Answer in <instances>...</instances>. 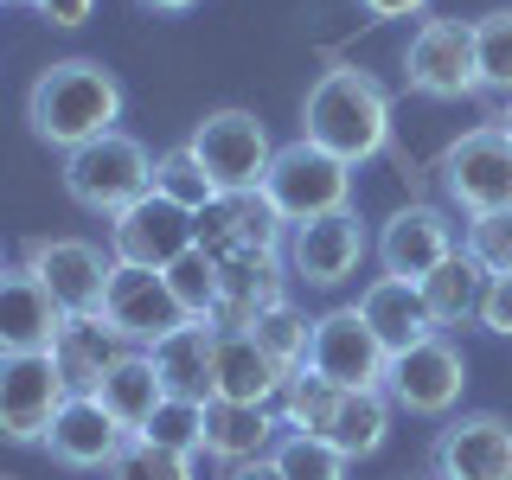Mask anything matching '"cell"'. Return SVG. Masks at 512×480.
<instances>
[{"instance_id": "obj_1", "label": "cell", "mask_w": 512, "mask_h": 480, "mask_svg": "<svg viewBox=\"0 0 512 480\" xmlns=\"http://www.w3.org/2000/svg\"><path fill=\"white\" fill-rule=\"evenodd\" d=\"M122 122V84L103 58H58L26 90V128L45 148L77 154L84 141L109 135Z\"/></svg>"}, {"instance_id": "obj_2", "label": "cell", "mask_w": 512, "mask_h": 480, "mask_svg": "<svg viewBox=\"0 0 512 480\" xmlns=\"http://www.w3.org/2000/svg\"><path fill=\"white\" fill-rule=\"evenodd\" d=\"M301 141L340 154L346 167L378 160L391 148V96H384V84L359 64H327L308 84V103H301Z\"/></svg>"}, {"instance_id": "obj_3", "label": "cell", "mask_w": 512, "mask_h": 480, "mask_svg": "<svg viewBox=\"0 0 512 480\" xmlns=\"http://www.w3.org/2000/svg\"><path fill=\"white\" fill-rule=\"evenodd\" d=\"M263 199L288 231H295V224H314V218H333V212H352V167L340 154H327V148H314V141L295 135L269 160Z\"/></svg>"}, {"instance_id": "obj_4", "label": "cell", "mask_w": 512, "mask_h": 480, "mask_svg": "<svg viewBox=\"0 0 512 480\" xmlns=\"http://www.w3.org/2000/svg\"><path fill=\"white\" fill-rule=\"evenodd\" d=\"M64 192H71L77 212L90 218H116L141 192H154V154L135 135L109 128V135L84 141L77 154H64Z\"/></svg>"}, {"instance_id": "obj_5", "label": "cell", "mask_w": 512, "mask_h": 480, "mask_svg": "<svg viewBox=\"0 0 512 480\" xmlns=\"http://www.w3.org/2000/svg\"><path fill=\"white\" fill-rule=\"evenodd\" d=\"M436 180L442 199L461 218H487V212H512V141L500 128H468L436 154Z\"/></svg>"}, {"instance_id": "obj_6", "label": "cell", "mask_w": 512, "mask_h": 480, "mask_svg": "<svg viewBox=\"0 0 512 480\" xmlns=\"http://www.w3.org/2000/svg\"><path fill=\"white\" fill-rule=\"evenodd\" d=\"M186 148L199 154V167L212 173L218 192H263V173L276 160V141L256 122V109H205L192 122Z\"/></svg>"}, {"instance_id": "obj_7", "label": "cell", "mask_w": 512, "mask_h": 480, "mask_svg": "<svg viewBox=\"0 0 512 480\" xmlns=\"http://www.w3.org/2000/svg\"><path fill=\"white\" fill-rule=\"evenodd\" d=\"M404 84L416 96H436V103H461L480 90L474 77V20L455 13H423L404 45Z\"/></svg>"}, {"instance_id": "obj_8", "label": "cell", "mask_w": 512, "mask_h": 480, "mask_svg": "<svg viewBox=\"0 0 512 480\" xmlns=\"http://www.w3.org/2000/svg\"><path fill=\"white\" fill-rule=\"evenodd\" d=\"M20 269L52 288V301L64 314H103L116 256H109L103 244H90V237H26Z\"/></svg>"}, {"instance_id": "obj_9", "label": "cell", "mask_w": 512, "mask_h": 480, "mask_svg": "<svg viewBox=\"0 0 512 480\" xmlns=\"http://www.w3.org/2000/svg\"><path fill=\"white\" fill-rule=\"evenodd\" d=\"M186 250H199V212L160 192H141L128 212L109 218V256L128 269H173Z\"/></svg>"}, {"instance_id": "obj_10", "label": "cell", "mask_w": 512, "mask_h": 480, "mask_svg": "<svg viewBox=\"0 0 512 480\" xmlns=\"http://www.w3.org/2000/svg\"><path fill=\"white\" fill-rule=\"evenodd\" d=\"M308 365L340 391H384V372H391V352L378 346V333L365 327V314L352 308H327L314 314L308 333Z\"/></svg>"}, {"instance_id": "obj_11", "label": "cell", "mask_w": 512, "mask_h": 480, "mask_svg": "<svg viewBox=\"0 0 512 480\" xmlns=\"http://www.w3.org/2000/svg\"><path fill=\"white\" fill-rule=\"evenodd\" d=\"M468 391V359L448 333H429L423 346L397 352L391 372H384V397L404 416H448Z\"/></svg>"}, {"instance_id": "obj_12", "label": "cell", "mask_w": 512, "mask_h": 480, "mask_svg": "<svg viewBox=\"0 0 512 480\" xmlns=\"http://www.w3.org/2000/svg\"><path fill=\"white\" fill-rule=\"evenodd\" d=\"M64 397L71 384L52 352H0V436L7 442H45Z\"/></svg>"}, {"instance_id": "obj_13", "label": "cell", "mask_w": 512, "mask_h": 480, "mask_svg": "<svg viewBox=\"0 0 512 480\" xmlns=\"http://www.w3.org/2000/svg\"><path fill=\"white\" fill-rule=\"evenodd\" d=\"M436 480H512V416L500 410H461L429 442Z\"/></svg>"}, {"instance_id": "obj_14", "label": "cell", "mask_w": 512, "mask_h": 480, "mask_svg": "<svg viewBox=\"0 0 512 480\" xmlns=\"http://www.w3.org/2000/svg\"><path fill=\"white\" fill-rule=\"evenodd\" d=\"M455 250H461L455 218H448L442 205H423V199L397 205V212L378 224V244H372L378 269L384 276H404V282H423L429 269H442Z\"/></svg>"}, {"instance_id": "obj_15", "label": "cell", "mask_w": 512, "mask_h": 480, "mask_svg": "<svg viewBox=\"0 0 512 480\" xmlns=\"http://www.w3.org/2000/svg\"><path fill=\"white\" fill-rule=\"evenodd\" d=\"M372 256V237H365L359 212H333V218H314V224H295L282 244V263L295 282L308 288H340L359 276V263Z\"/></svg>"}, {"instance_id": "obj_16", "label": "cell", "mask_w": 512, "mask_h": 480, "mask_svg": "<svg viewBox=\"0 0 512 480\" xmlns=\"http://www.w3.org/2000/svg\"><path fill=\"white\" fill-rule=\"evenodd\" d=\"M103 320L122 333L128 346L148 352L154 340H167L173 327H186V308L173 301L167 269H128V263H116V276H109V295H103Z\"/></svg>"}, {"instance_id": "obj_17", "label": "cell", "mask_w": 512, "mask_h": 480, "mask_svg": "<svg viewBox=\"0 0 512 480\" xmlns=\"http://www.w3.org/2000/svg\"><path fill=\"white\" fill-rule=\"evenodd\" d=\"M288 301L282 250H231L218 256V308L205 327H256V314Z\"/></svg>"}, {"instance_id": "obj_18", "label": "cell", "mask_w": 512, "mask_h": 480, "mask_svg": "<svg viewBox=\"0 0 512 480\" xmlns=\"http://www.w3.org/2000/svg\"><path fill=\"white\" fill-rule=\"evenodd\" d=\"M128 442H135V436H128V429H122L103 404H96V397H64V410L52 416V429H45V442H39V448L58 461V468L103 474Z\"/></svg>"}, {"instance_id": "obj_19", "label": "cell", "mask_w": 512, "mask_h": 480, "mask_svg": "<svg viewBox=\"0 0 512 480\" xmlns=\"http://www.w3.org/2000/svg\"><path fill=\"white\" fill-rule=\"evenodd\" d=\"M212 397L224 404H276L282 365L256 346L250 327H212Z\"/></svg>"}, {"instance_id": "obj_20", "label": "cell", "mask_w": 512, "mask_h": 480, "mask_svg": "<svg viewBox=\"0 0 512 480\" xmlns=\"http://www.w3.org/2000/svg\"><path fill=\"white\" fill-rule=\"evenodd\" d=\"M288 224L269 212L263 192H218L199 212V250L231 256V250H282Z\"/></svg>"}, {"instance_id": "obj_21", "label": "cell", "mask_w": 512, "mask_h": 480, "mask_svg": "<svg viewBox=\"0 0 512 480\" xmlns=\"http://www.w3.org/2000/svg\"><path fill=\"white\" fill-rule=\"evenodd\" d=\"M64 314L52 301V288L26 269H0V352H52L64 333Z\"/></svg>"}, {"instance_id": "obj_22", "label": "cell", "mask_w": 512, "mask_h": 480, "mask_svg": "<svg viewBox=\"0 0 512 480\" xmlns=\"http://www.w3.org/2000/svg\"><path fill=\"white\" fill-rule=\"evenodd\" d=\"M352 308L365 314V327L378 333V346L391 352H410V346H423L429 333H436V320H429V308H423V288L416 282H404V276H372L359 288V301Z\"/></svg>"}, {"instance_id": "obj_23", "label": "cell", "mask_w": 512, "mask_h": 480, "mask_svg": "<svg viewBox=\"0 0 512 480\" xmlns=\"http://www.w3.org/2000/svg\"><path fill=\"white\" fill-rule=\"evenodd\" d=\"M122 352H128V340L103 314H71L64 333L52 340V359H58L64 384H71V397H96V384H103V372L122 359Z\"/></svg>"}, {"instance_id": "obj_24", "label": "cell", "mask_w": 512, "mask_h": 480, "mask_svg": "<svg viewBox=\"0 0 512 480\" xmlns=\"http://www.w3.org/2000/svg\"><path fill=\"white\" fill-rule=\"evenodd\" d=\"M276 436H282V416L269 410V404H224V397L205 404V455L224 461V468L269 455Z\"/></svg>"}, {"instance_id": "obj_25", "label": "cell", "mask_w": 512, "mask_h": 480, "mask_svg": "<svg viewBox=\"0 0 512 480\" xmlns=\"http://www.w3.org/2000/svg\"><path fill=\"white\" fill-rule=\"evenodd\" d=\"M96 404L116 416L128 436H141V429H148V416L167 404V384H160V372H154V352L128 346L122 359L103 372V384H96Z\"/></svg>"}, {"instance_id": "obj_26", "label": "cell", "mask_w": 512, "mask_h": 480, "mask_svg": "<svg viewBox=\"0 0 512 480\" xmlns=\"http://www.w3.org/2000/svg\"><path fill=\"white\" fill-rule=\"evenodd\" d=\"M154 372L167 384V397H192V404H212V327L186 320L167 340H154Z\"/></svg>"}, {"instance_id": "obj_27", "label": "cell", "mask_w": 512, "mask_h": 480, "mask_svg": "<svg viewBox=\"0 0 512 480\" xmlns=\"http://www.w3.org/2000/svg\"><path fill=\"white\" fill-rule=\"evenodd\" d=\"M416 288H423V308H429V320H436V333H448V327L480 320V288H487V276H480V263L468 250H455L442 269H429Z\"/></svg>"}, {"instance_id": "obj_28", "label": "cell", "mask_w": 512, "mask_h": 480, "mask_svg": "<svg viewBox=\"0 0 512 480\" xmlns=\"http://www.w3.org/2000/svg\"><path fill=\"white\" fill-rule=\"evenodd\" d=\"M391 416H397V404H391L384 391H346L340 410H333L327 442L340 448L346 461H372L378 448L391 442Z\"/></svg>"}, {"instance_id": "obj_29", "label": "cell", "mask_w": 512, "mask_h": 480, "mask_svg": "<svg viewBox=\"0 0 512 480\" xmlns=\"http://www.w3.org/2000/svg\"><path fill=\"white\" fill-rule=\"evenodd\" d=\"M340 384H327L314 365L282 378V429H308V436H327L333 429V410H340Z\"/></svg>"}, {"instance_id": "obj_30", "label": "cell", "mask_w": 512, "mask_h": 480, "mask_svg": "<svg viewBox=\"0 0 512 480\" xmlns=\"http://www.w3.org/2000/svg\"><path fill=\"white\" fill-rule=\"evenodd\" d=\"M269 461L282 468V480H346V468H352L327 436H308V429H282Z\"/></svg>"}, {"instance_id": "obj_31", "label": "cell", "mask_w": 512, "mask_h": 480, "mask_svg": "<svg viewBox=\"0 0 512 480\" xmlns=\"http://www.w3.org/2000/svg\"><path fill=\"white\" fill-rule=\"evenodd\" d=\"M474 77L487 96H512V7L480 13L474 20Z\"/></svg>"}, {"instance_id": "obj_32", "label": "cell", "mask_w": 512, "mask_h": 480, "mask_svg": "<svg viewBox=\"0 0 512 480\" xmlns=\"http://www.w3.org/2000/svg\"><path fill=\"white\" fill-rule=\"evenodd\" d=\"M154 192L160 199H173V205H186V212H205V205L218 199V186H212V173L199 167V154L186 148H167V154H154Z\"/></svg>"}, {"instance_id": "obj_33", "label": "cell", "mask_w": 512, "mask_h": 480, "mask_svg": "<svg viewBox=\"0 0 512 480\" xmlns=\"http://www.w3.org/2000/svg\"><path fill=\"white\" fill-rule=\"evenodd\" d=\"M250 333H256V346H263L269 359L282 365V378L308 365V333H314V320L301 314V308L276 301V308H263V314H256V327H250Z\"/></svg>"}, {"instance_id": "obj_34", "label": "cell", "mask_w": 512, "mask_h": 480, "mask_svg": "<svg viewBox=\"0 0 512 480\" xmlns=\"http://www.w3.org/2000/svg\"><path fill=\"white\" fill-rule=\"evenodd\" d=\"M135 442H154V448H167V455H192V461H199L205 455V404H192V397H167Z\"/></svg>"}, {"instance_id": "obj_35", "label": "cell", "mask_w": 512, "mask_h": 480, "mask_svg": "<svg viewBox=\"0 0 512 480\" xmlns=\"http://www.w3.org/2000/svg\"><path fill=\"white\" fill-rule=\"evenodd\" d=\"M167 288L186 308V320H212V308H218V256L212 250H186L180 263L167 269Z\"/></svg>"}, {"instance_id": "obj_36", "label": "cell", "mask_w": 512, "mask_h": 480, "mask_svg": "<svg viewBox=\"0 0 512 480\" xmlns=\"http://www.w3.org/2000/svg\"><path fill=\"white\" fill-rule=\"evenodd\" d=\"M461 250L480 263V276H512V212H487L461 224Z\"/></svg>"}, {"instance_id": "obj_37", "label": "cell", "mask_w": 512, "mask_h": 480, "mask_svg": "<svg viewBox=\"0 0 512 480\" xmlns=\"http://www.w3.org/2000/svg\"><path fill=\"white\" fill-rule=\"evenodd\" d=\"M103 480H199V468H192V455H167L154 442H128L103 468Z\"/></svg>"}, {"instance_id": "obj_38", "label": "cell", "mask_w": 512, "mask_h": 480, "mask_svg": "<svg viewBox=\"0 0 512 480\" xmlns=\"http://www.w3.org/2000/svg\"><path fill=\"white\" fill-rule=\"evenodd\" d=\"M474 327H487V333H500V340H512V276H487Z\"/></svg>"}, {"instance_id": "obj_39", "label": "cell", "mask_w": 512, "mask_h": 480, "mask_svg": "<svg viewBox=\"0 0 512 480\" xmlns=\"http://www.w3.org/2000/svg\"><path fill=\"white\" fill-rule=\"evenodd\" d=\"M90 7H96V0H39L32 13H39L45 26H64V32H71V26H84V20H90Z\"/></svg>"}, {"instance_id": "obj_40", "label": "cell", "mask_w": 512, "mask_h": 480, "mask_svg": "<svg viewBox=\"0 0 512 480\" xmlns=\"http://www.w3.org/2000/svg\"><path fill=\"white\" fill-rule=\"evenodd\" d=\"M372 20H423L429 13V0H359Z\"/></svg>"}, {"instance_id": "obj_41", "label": "cell", "mask_w": 512, "mask_h": 480, "mask_svg": "<svg viewBox=\"0 0 512 480\" xmlns=\"http://www.w3.org/2000/svg\"><path fill=\"white\" fill-rule=\"evenodd\" d=\"M224 480H282V468L269 455H256V461H237V468H224Z\"/></svg>"}, {"instance_id": "obj_42", "label": "cell", "mask_w": 512, "mask_h": 480, "mask_svg": "<svg viewBox=\"0 0 512 480\" xmlns=\"http://www.w3.org/2000/svg\"><path fill=\"white\" fill-rule=\"evenodd\" d=\"M135 7H148V13H186V7H199V0H135Z\"/></svg>"}, {"instance_id": "obj_43", "label": "cell", "mask_w": 512, "mask_h": 480, "mask_svg": "<svg viewBox=\"0 0 512 480\" xmlns=\"http://www.w3.org/2000/svg\"><path fill=\"white\" fill-rule=\"evenodd\" d=\"M493 128H500V135L512 141V96H506V103H500V109H493Z\"/></svg>"}, {"instance_id": "obj_44", "label": "cell", "mask_w": 512, "mask_h": 480, "mask_svg": "<svg viewBox=\"0 0 512 480\" xmlns=\"http://www.w3.org/2000/svg\"><path fill=\"white\" fill-rule=\"evenodd\" d=\"M13 7H39V0H13Z\"/></svg>"}, {"instance_id": "obj_45", "label": "cell", "mask_w": 512, "mask_h": 480, "mask_svg": "<svg viewBox=\"0 0 512 480\" xmlns=\"http://www.w3.org/2000/svg\"><path fill=\"white\" fill-rule=\"evenodd\" d=\"M423 480H436V474H423Z\"/></svg>"}, {"instance_id": "obj_46", "label": "cell", "mask_w": 512, "mask_h": 480, "mask_svg": "<svg viewBox=\"0 0 512 480\" xmlns=\"http://www.w3.org/2000/svg\"><path fill=\"white\" fill-rule=\"evenodd\" d=\"M0 269H7V263H0Z\"/></svg>"}]
</instances>
